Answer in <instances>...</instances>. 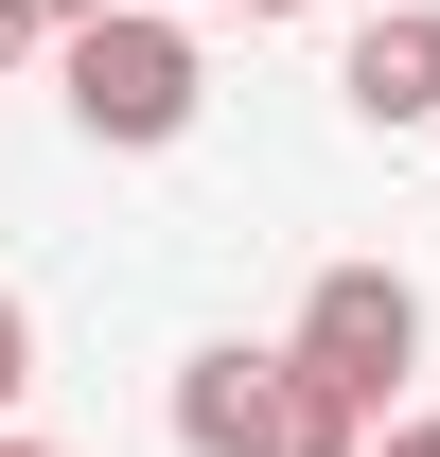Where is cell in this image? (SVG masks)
I'll use <instances>...</instances> for the list:
<instances>
[{
  "instance_id": "obj_1",
  "label": "cell",
  "mask_w": 440,
  "mask_h": 457,
  "mask_svg": "<svg viewBox=\"0 0 440 457\" xmlns=\"http://www.w3.org/2000/svg\"><path fill=\"white\" fill-rule=\"evenodd\" d=\"M54 88H71L89 141L159 159V141H194V106H212V54H194L176 0H106V18H71V36H54Z\"/></svg>"
},
{
  "instance_id": "obj_2",
  "label": "cell",
  "mask_w": 440,
  "mask_h": 457,
  "mask_svg": "<svg viewBox=\"0 0 440 457\" xmlns=\"http://www.w3.org/2000/svg\"><path fill=\"white\" fill-rule=\"evenodd\" d=\"M176 440L194 457H370V404L352 387H317V370H300V335L282 352H194V370H176Z\"/></svg>"
},
{
  "instance_id": "obj_3",
  "label": "cell",
  "mask_w": 440,
  "mask_h": 457,
  "mask_svg": "<svg viewBox=\"0 0 440 457\" xmlns=\"http://www.w3.org/2000/svg\"><path fill=\"white\" fill-rule=\"evenodd\" d=\"M300 370L387 422L405 370H423V282H405V264H317V282H300Z\"/></svg>"
},
{
  "instance_id": "obj_4",
  "label": "cell",
  "mask_w": 440,
  "mask_h": 457,
  "mask_svg": "<svg viewBox=\"0 0 440 457\" xmlns=\"http://www.w3.org/2000/svg\"><path fill=\"white\" fill-rule=\"evenodd\" d=\"M334 106L370 123V141L440 123V0H387V18H352V54H334Z\"/></svg>"
},
{
  "instance_id": "obj_5",
  "label": "cell",
  "mask_w": 440,
  "mask_h": 457,
  "mask_svg": "<svg viewBox=\"0 0 440 457\" xmlns=\"http://www.w3.org/2000/svg\"><path fill=\"white\" fill-rule=\"evenodd\" d=\"M54 36H71L54 0H0V71H36V54H54Z\"/></svg>"
},
{
  "instance_id": "obj_6",
  "label": "cell",
  "mask_w": 440,
  "mask_h": 457,
  "mask_svg": "<svg viewBox=\"0 0 440 457\" xmlns=\"http://www.w3.org/2000/svg\"><path fill=\"white\" fill-rule=\"evenodd\" d=\"M18 387H36V317H18V282H0V422H18Z\"/></svg>"
},
{
  "instance_id": "obj_7",
  "label": "cell",
  "mask_w": 440,
  "mask_h": 457,
  "mask_svg": "<svg viewBox=\"0 0 440 457\" xmlns=\"http://www.w3.org/2000/svg\"><path fill=\"white\" fill-rule=\"evenodd\" d=\"M370 457H440V422H370Z\"/></svg>"
},
{
  "instance_id": "obj_8",
  "label": "cell",
  "mask_w": 440,
  "mask_h": 457,
  "mask_svg": "<svg viewBox=\"0 0 440 457\" xmlns=\"http://www.w3.org/2000/svg\"><path fill=\"white\" fill-rule=\"evenodd\" d=\"M0 457H71V440H18V422H0Z\"/></svg>"
},
{
  "instance_id": "obj_9",
  "label": "cell",
  "mask_w": 440,
  "mask_h": 457,
  "mask_svg": "<svg viewBox=\"0 0 440 457\" xmlns=\"http://www.w3.org/2000/svg\"><path fill=\"white\" fill-rule=\"evenodd\" d=\"M247 18H317V0H247Z\"/></svg>"
},
{
  "instance_id": "obj_10",
  "label": "cell",
  "mask_w": 440,
  "mask_h": 457,
  "mask_svg": "<svg viewBox=\"0 0 440 457\" xmlns=\"http://www.w3.org/2000/svg\"><path fill=\"white\" fill-rule=\"evenodd\" d=\"M54 18H106V0H54Z\"/></svg>"
},
{
  "instance_id": "obj_11",
  "label": "cell",
  "mask_w": 440,
  "mask_h": 457,
  "mask_svg": "<svg viewBox=\"0 0 440 457\" xmlns=\"http://www.w3.org/2000/svg\"><path fill=\"white\" fill-rule=\"evenodd\" d=\"M176 18H194V0H176Z\"/></svg>"
}]
</instances>
